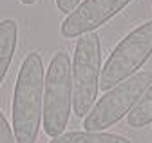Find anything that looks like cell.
Returning <instances> with one entry per match:
<instances>
[{
    "label": "cell",
    "instance_id": "cell-10",
    "mask_svg": "<svg viewBox=\"0 0 152 143\" xmlns=\"http://www.w3.org/2000/svg\"><path fill=\"white\" fill-rule=\"evenodd\" d=\"M0 143H18L15 138V132L9 127V123H7L2 111H0Z\"/></svg>",
    "mask_w": 152,
    "mask_h": 143
},
{
    "label": "cell",
    "instance_id": "cell-7",
    "mask_svg": "<svg viewBox=\"0 0 152 143\" xmlns=\"http://www.w3.org/2000/svg\"><path fill=\"white\" fill-rule=\"evenodd\" d=\"M18 42V26L15 20L6 18L0 22V85H2L7 69L13 62Z\"/></svg>",
    "mask_w": 152,
    "mask_h": 143
},
{
    "label": "cell",
    "instance_id": "cell-8",
    "mask_svg": "<svg viewBox=\"0 0 152 143\" xmlns=\"http://www.w3.org/2000/svg\"><path fill=\"white\" fill-rule=\"evenodd\" d=\"M49 143H132L125 136L102 131H72L51 138Z\"/></svg>",
    "mask_w": 152,
    "mask_h": 143
},
{
    "label": "cell",
    "instance_id": "cell-3",
    "mask_svg": "<svg viewBox=\"0 0 152 143\" xmlns=\"http://www.w3.org/2000/svg\"><path fill=\"white\" fill-rule=\"evenodd\" d=\"M102 45L96 33L80 36L72 60V111L85 118L96 103L102 76Z\"/></svg>",
    "mask_w": 152,
    "mask_h": 143
},
{
    "label": "cell",
    "instance_id": "cell-1",
    "mask_svg": "<svg viewBox=\"0 0 152 143\" xmlns=\"http://www.w3.org/2000/svg\"><path fill=\"white\" fill-rule=\"evenodd\" d=\"M44 85L45 69L38 53H29L24 58L15 83L11 129L18 143H34L44 116Z\"/></svg>",
    "mask_w": 152,
    "mask_h": 143
},
{
    "label": "cell",
    "instance_id": "cell-12",
    "mask_svg": "<svg viewBox=\"0 0 152 143\" xmlns=\"http://www.w3.org/2000/svg\"><path fill=\"white\" fill-rule=\"evenodd\" d=\"M20 2L24 6H33V4H36V0H20Z\"/></svg>",
    "mask_w": 152,
    "mask_h": 143
},
{
    "label": "cell",
    "instance_id": "cell-5",
    "mask_svg": "<svg viewBox=\"0 0 152 143\" xmlns=\"http://www.w3.org/2000/svg\"><path fill=\"white\" fill-rule=\"evenodd\" d=\"M152 85V74L147 71L136 73L107 91L91 109V112L83 118V131H103L116 125L125 114H129L147 89Z\"/></svg>",
    "mask_w": 152,
    "mask_h": 143
},
{
    "label": "cell",
    "instance_id": "cell-11",
    "mask_svg": "<svg viewBox=\"0 0 152 143\" xmlns=\"http://www.w3.org/2000/svg\"><path fill=\"white\" fill-rule=\"evenodd\" d=\"M56 2V7H58L62 13H65V15H71L76 7L80 6V2L82 0H54Z\"/></svg>",
    "mask_w": 152,
    "mask_h": 143
},
{
    "label": "cell",
    "instance_id": "cell-6",
    "mask_svg": "<svg viewBox=\"0 0 152 143\" xmlns=\"http://www.w3.org/2000/svg\"><path fill=\"white\" fill-rule=\"evenodd\" d=\"M130 2L132 0H83L64 18L60 34L64 38H80L83 34L94 33L118 13H121Z\"/></svg>",
    "mask_w": 152,
    "mask_h": 143
},
{
    "label": "cell",
    "instance_id": "cell-2",
    "mask_svg": "<svg viewBox=\"0 0 152 143\" xmlns=\"http://www.w3.org/2000/svg\"><path fill=\"white\" fill-rule=\"evenodd\" d=\"M72 111V63L65 51L54 53L45 71L44 132L49 138L64 134Z\"/></svg>",
    "mask_w": 152,
    "mask_h": 143
},
{
    "label": "cell",
    "instance_id": "cell-4",
    "mask_svg": "<svg viewBox=\"0 0 152 143\" xmlns=\"http://www.w3.org/2000/svg\"><path fill=\"white\" fill-rule=\"evenodd\" d=\"M152 56V20L132 29L114 47L103 63L100 76V91H110L112 87L134 76Z\"/></svg>",
    "mask_w": 152,
    "mask_h": 143
},
{
    "label": "cell",
    "instance_id": "cell-9",
    "mask_svg": "<svg viewBox=\"0 0 152 143\" xmlns=\"http://www.w3.org/2000/svg\"><path fill=\"white\" fill-rule=\"evenodd\" d=\"M127 123L132 129H141V127H147V125L152 123V85L141 96L138 105L127 114Z\"/></svg>",
    "mask_w": 152,
    "mask_h": 143
}]
</instances>
